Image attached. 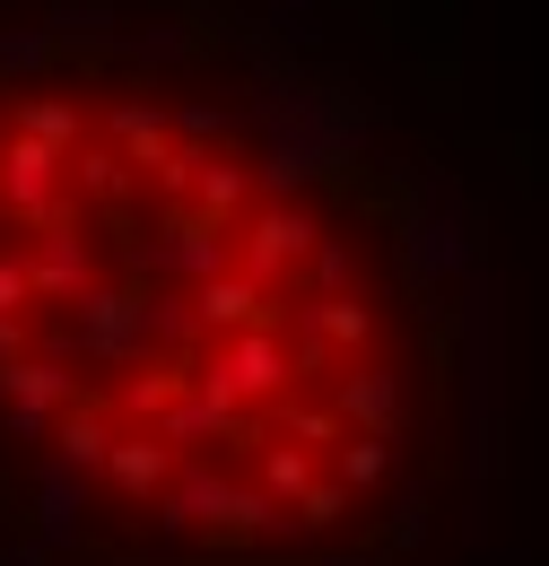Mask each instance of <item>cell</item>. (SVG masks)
<instances>
[{"mask_svg":"<svg viewBox=\"0 0 549 566\" xmlns=\"http://www.w3.org/2000/svg\"><path fill=\"white\" fill-rule=\"evenodd\" d=\"M35 296H27V253H0V323L9 314H27Z\"/></svg>","mask_w":549,"mask_h":566,"instance_id":"cell-28","label":"cell"},{"mask_svg":"<svg viewBox=\"0 0 549 566\" xmlns=\"http://www.w3.org/2000/svg\"><path fill=\"white\" fill-rule=\"evenodd\" d=\"M193 384L245 410V401H279V392L297 384V357H288V340L262 323V332H236V340H218V357H209Z\"/></svg>","mask_w":549,"mask_h":566,"instance_id":"cell-1","label":"cell"},{"mask_svg":"<svg viewBox=\"0 0 549 566\" xmlns=\"http://www.w3.org/2000/svg\"><path fill=\"white\" fill-rule=\"evenodd\" d=\"M105 480L123 496H166V480H175V453L157 444V436H132V444H114L105 453Z\"/></svg>","mask_w":549,"mask_h":566,"instance_id":"cell-14","label":"cell"},{"mask_svg":"<svg viewBox=\"0 0 549 566\" xmlns=\"http://www.w3.org/2000/svg\"><path fill=\"white\" fill-rule=\"evenodd\" d=\"M79 505H87L79 471H44V480H35V549H44V558L79 541Z\"/></svg>","mask_w":549,"mask_h":566,"instance_id":"cell-12","label":"cell"},{"mask_svg":"<svg viewBox=\"0 0 549 566\" xmlns=\"http://www.w3.org/2000/svg\"><path fill=\"white\" fill-rule=\"evenodd\" d=\"M0 210L27 218V227L44 235V227L62 218V157L35 148V140H9L0 148Z\"/></svg>","mask_w":549,"mask_h":566,"instance_id":"cell-4","label":"cell"},{"mask_svg":"<svg viewBox=\"0 0 549 566\" xmlns=\"http://www.w3.org/2000/svg\"><path fill=\"white\" fill-rule=\"evenodd\" d=\"M323 244V227H314V210H297V201H262V210L245 218V253H236V271L253 287H271L279 296V280L305 262Z\"/></svg>","mask_w":549,"mask_h":566,"instance_id":"cell-2","label":"cell"},{"mask_svg":"<svg viewBox=\"0 0 549 566\" xmlns=\"http://www.w3.org/2000/svg\"><path fill=\"white\" fill-rule=\"evenodd\" d=\"M332 410H341L349 436H402V410H411V392H402V375L393 366H349L341 384H332Z\"/></svg>","mask_w":549,"mask_h":566,"instance_id":"cell-6","label":"cell"},{"mask_svg":"<svg viewBox=\"0 0 549 566\" xmlns=\"http://www.w3.org/2000/svg\"><path fill=\"white\" fill-rule=\"evenodd\" d=\"M166 132H175V148H209V140H227V114L218 105H175Z\"/></svg>","mask_w":549,"mask_h":566,"instance_id":"cell-24","label":"cell"},{"mask_svg":"<svg viewBox=\"0 0 549 566\" xmlns=\"http://www.w3.org/2000/svg\"><path fill=\"white\" fill-rule=\"evenodd\" d=\"M105 132H114V148H123L132 166H148V175L175 157V132H166V114H157V105H114V114H105Z\"/></svg>","mask_w":549,"mask_h":566,"instance_id":"cell-15","label":"cell"},{"mask_svg":"<svg viewBox=\"0 0 549 566\" xmlns=\"http://www.w3.org/2000/svg\"><path fill=\"white\" fill-rule=\"evenodd\" d=\"M271 314H279V296H271V287H253L245 271H218V280L193 287V323H201V332H218V340H236V332H262Z\"/></svg>","mask_w":549,"mask_h":566,"instance_id":"cell-8","label":"cell"},{"mask_svg":"<svg viewBox=\"0 0 549 566\" xmlns=\"http://www.w3.org/2000/svg\"><path fill=\"white\" fill-rule=\"evenodd\" d=\"M27 340H35V332H27V314H9V323H0V366H18Z\"/></svg>","mask_w":549,"mask_h":566,"instance_id":"cell-29","label":"cell"},{"mask_svg":"<svg viewBox=\"0 0 549 566\" xmlns=\"http://www.w3.org/2000/svg\"><path fill=\"white\" fill-rule=\"evenodd\" d=\"M53 444H62V471H79V480H87V471H105V453H114L123 436H114V419H105L96 401H79V410L53 427Z\"/></svg>","mask_w":549,"mask_h":566,"instance_id":"cell-13","label":"cell"},{"mask_svg":"<svg viewBox=\"0 0 549 566\" xmlns=\"http://www.w3.org/2000/svg\"><path fill=\"white\" fill-rule=\"evenodd\" d=\"M0 566H44V549H9V558H0Z\"/></svg>","mask_w":549,"mask_h":566,"instance_id":"cell-30","label":"cell"},{"mask_svg":"<svg viewBox=\"0 0 549 566\" xmlns=\"http://www.w3.org/2000/svg\"><path fill=\"white\" fill-rule=\"evenodd\" d=\"M70 384L62 357H18V366H0V401L9 410H27V419H53V410H70Z\"/></svg>","mask_w":549,"mask_h":566,"instance_id":"cell-11","label":"cell"},{"mask_svg":"<svg viewBox=\"0 0 549 566\" xmlns=\"http://www.w3.org/2000/svg\"><path fill=\"white\" fill-rule=\"evenodd\" d=\"M87 271H96V262H87V235H79L70 218L44 227V244H27V296H44V305H79V296L96 287Z\"/></svg>","mask_w":549,"mask_h":566,"instance_id":"cell-7","label":"cell"},{"mask_svg":"<svg viewBox=\"0 0 549 566\" xmlns=\"http://www.w3.org/2000/svg\"><path fill=\"white\" fill-rule=\"evenodd\" d=\"M62 166H79V192H96V201H114V192H123V157H105V148L62 157Z\"/></svg>","mask_w":549,"mask_h":566,"instance_id":"cell-27","label":"cell"},{"mask_svg":"<svg viewBox=\"0 0 549 566\" xmlns=\"http://www.w3.org/2000/svg\"><path fill=\"white\" fill-rule=\"evenodd\" d=\"M227 505H236V480H227V471H209V462H193V471H175V480H166L157 523H166V532H193V523H218V532H227Z\"/></svg>","mask_w":549,"mask_h":566,"instance_id":"cell-10","label":"cell"},{"mask_svg":"<svg viewBox=\"0 0 549 566\" xmlns=\"http://www.w3.org/2000/svg\"><path fill=\"white\" fill-rule=\"evenodd\" d=\"M18 140L70 157V140H79V105H62V96H27V105H18Z\"/></svg>","mask_w":549,"mask_h":566,"instance_id":"cell-18","label":"cell"},{"mask_svg":"<svg viewBox=\"0 0 549 566\" xmlns=\"http://www.w3.org/2000/svg\"><path fill=\"white\" fill-rule=\"evenodd\" d=\"M175 392H193V366H139L132 392H123V410H139V419H157Z\"/></svg>","mask_w":549,"mask_h":566,"instance_id":"cell-22","label":"cell"},{"mask_svg":"<svg viewBox=\"0 0 549 566\" xmlns=\"http://www.w3.org/2000/svg\"><path fill=\"white\" fill-rule=\"evenodd\" d=\"M305 271H314L323 296H349V287H358V253H349V244H314V253H305Z\"/></svg>","mask_w":549,"mask_h":566,"instance_id":"cell-25","label":"cell"},{"mask_svg":"<svg viewBox=\"0 0 549 566\" xmlns=\"http://www.w3.org/2000/svg\"><path fill=\"white\" fill-rule=\"evenodd\" d=\"M288 514H297V523H305V532H332V523H341V514H349V489H341V480H314V489L297 496V505H288Z\"/></svg>","mask_w":549,"mask_h":566,"instance_id":"cell-23","label":"cell"},{"mask_svg":"<svg viewBox=\"0 0 549 566\" xmlns=\"http://www.w3.org/2000/svg\"><path fill=\"white\" fill-rule=\"evenodd\" d=\"M349 427H341V410L332 401H288L279 410V444H297V453H314V444H341Z\"/></svg>","mask_w":549,"mask_h":566,"instance_id":"cell-20","label":"cell"},{"mask_svg":"<svg viewBox=\"0 0 549 566\" xmlns=\"http://www.w3.org/2000/svg\"><path fill=\"white\" fill-rule=\"evenodd\" d=\"M297 332H314L323 349H366V340H375V305H366V296H323V305L297 314Z\"/></svg>","mask_w":549,"mask_h":566,"instance_id":"cell-16","label":"cell"},{"mask_svg":"<svg viewBox=\"0 0 549 566\" xmlns=\"http://www.w3.org/2000/svg\"><path fill=\"white\" fill-rule=\"evenodd\" d=\"M253 201V175L236 166V157H201V175H193V218H209V227H227V218Z\"/></svg>","mask_w":549,"mask_h":566,"instance_id":"cell-17","label":"cell"},{"mask_svg":"<svg viewBox=\"0 0 549 566\" xmlns=\"http://www.w3.org/2000/svg\"><path fill=\"white\" fill-rule=\"evenodd\" d=\"M314 480H323L314 453H297V444H271V453H262V496H271V505H297Z\"/></svg>","mask_w":549,"mask_h":566,"instance_id":"cell-21","label":"cell"},{"mask_svg":"<svg viewBox=\"0 0 549 566\" xmlns=\"http://www.w3.org/2000/svg\"><path fill=\"white\" fill-rule=\"evenodd\" d=\"M148 436H157L166 453H184V444H209V436H227V444H245V410L193 384V392H175V401H166V410L148 419Z\"/></svg>","mask_w":549,"mask_h":566,"instance_id":"cell-9","label":"cell"},{"mask_svg":"<svg viewBox=\"0 0 549 566\" xmlns=\"http://www.w3.org/2000/svg\"><path fill=\"white\" fill-rule=\"evenodd\" d=\"M384 471H393V436H341V471H332V480H341L349 496L384 489Z\"/></svg>","mask_w":549,"mask_h":566,"instance_id":"cell-19","label":"cell"},{"mask_svg":"<svg viewBox=\"0 0 549 566\" xmlns=\"http://www.w3.org/2000/svg\"><path fill=\"white\" fill-rule=\"evenodd\" d=\"M139 271H175V280H218V271H236V253H227V227H209V218H166V227H157V244H139L132 253Z\"/></svg>","mask_w":549,"mask_h":566,"instance_id":"cell-5","label":"cell"},{"mask_svg":"<svg viewBox=\"0 0 549 566\" xmlns=\"http://www.w3.org/2000/svg\"><path fill=\"white\" fill-rule=\"evenodd\" d=\"M193 296H148V340H193Z\"/></svg>","mask_w":549,"mask_h":566,"instance_id":"cell-26","label":"cell"},{"mask_svg":"<svg viewBox=\"0 0 549 566\" xmlns=\"http://www.w3.org/2000/svg\"><path fill=\"white\" fill-rule=\"evenodd\" d=\"M70 349L96 357V366H139V349H148V296H132V287H87Z\"/></svg>","mask_w":549,"mask_h":566,"instance_id":"cell-3","label":"cell"}]
</instances>
